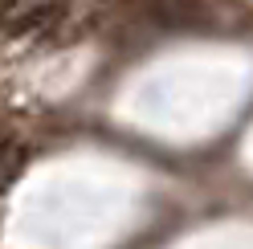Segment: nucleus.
<instances>
[{
	"instance_id": "nucleus-1",
	"label": "nucleus",
	"mask_w": 253,
	"mask_h": 249,
	"mask_svg": "<svg viewBox=\"0 0 253 249\" xmlns=\"http://www.w3.org/2000/svg\"><path fill=\"white\" fill-rule=\"evenodd\" d=\"M61 17L57 4H0V29L4 33H25V29H45Z\"/></svg>"
}]
</instances>
